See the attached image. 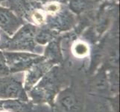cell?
<instances>
[{"label": "cell", "instance_id": "cell-1", "mask_svg": "<svg viewBox=\"0 0 120 112\" xmlns=\"http://www.w3.org/2000/svg\"><path fill=\"white\" fill-rule=\"evenodd\" d=\"M37 28L32 24H25L11 37L8 51H19L35 53L37 43L35 35Z\"/></svg>", "mask_w": 120, "mask_h": 112}, {"label": "cell", "instance_id": "cell-2", "mask_svg": "<svg viewBox=\"0 0 120 112\" xmlns=\"http://www.w3.org/2000/svg\"><path fill=\"white\" fill-rule=\"evenodd\" d=\"M4 55L10 73L28 71L34 64L45 59L38 54L26 52L5 51Z\"/></svg>", "mask_w": 120, "mask_h": 112}, {"label": "cell", "instance_id": "cell-3", "mask_svg": "<svg viewBox=\"0 0 120 112\" xmlns=\"http://www.w3.org/2000/svg\"><path fill=\"white\" fill-rule=\"evenodd\" d=\"M59 87L58 75L56 67H52L34 87L31 92L32 97L39 100L52 101Z\"/></svg>", "mask_w": 120, "mask_h": 112}, {"label": "cell", "instance_id": "cell-4", "mask_svg": "<svg viewBox=\"0 0 120 112\" xmlns=\"http://www.w3.org/2000/svg\"><path fill=\"white\" fill-rule=\"evenodd\" d=\"M0 99L2 100H19L28 101V97L24 89L22 82L14 77H0Z\"/></svg>", "mask_w": 120, "mask_h": 112}, {"label": "cell", "instance_id": "cell-5", "mask_svg": "<svg viewBox=\"0 0 120 112\" xmlns=\"http://www.w3.org/2000/svg\"><path fill=\"white\" fill-rule=\"evenodd\" d=\"M75 24V16L67 8L62 7L57 13L46 15L45 17V25L47 28L56 33L71 29Z\"/></svg>", "mask_w": 120, "mask_h": 112}, {"label": "cell", "instance_id": "cell-6", "mask_svg": "<svg viewBox=\"0 0 120 112\" xmlns=\"http://www.w3.org/2000/svg\"><path fill=\"white\" fill-rule=\"evenodd\" d=\"M23 25L21 16H17L11 9L0 5V30L12 37Z\"/></svg>", "mask_w": 120, "mask_h": 112}, {"label": "cell", "instance_id": "cell-7", "mask_svg": "<svg viewBox=\"0 0 120 112\" xmlns=\"http://www.w3.org/2000/svg\"><path fill=\"white\" fill-rule=\"evenodd\" d=\"M54 66L52 62L45 60V58L34 64L28 70L25 84L23 85L26 90H31L36 85L37 83Z\"/></svg>", "mask_w": 120, "mask_h": 112}, {"label": "cell", "instance_id": "cell-8", "mask_svg": "<svg viewBox=\"0 0 120 112\" xmlns=\"http://www.w3.org/2000/svg\"><path fill=\"white\" fill-rule=\"evenodd\" d=\"M69 10L72 13L80 14L90 10L94 5L93 0H69Z\"/></svg>", "mask_w": 120, "mask_h": 112}, {"label": "cell", "instance_id": "cell-9", "mask_svg": "<svg viewBox=\"0 0 120 112\" xmlns=\"http://www.w3.org/2000/svg\"><path fill=\"white\" fill-rule=\"evenodd\" d=\"M45 60L55 64L59 62L61 59V53L60 50L59 43L55 40H52L49 43L45 51V55L43 56Z\"/></svg>", "mask_w": 120, "mask_h": 112}, {"label": "cell", "instance_id": "cell-10", "mask_svg": "<svg viewBox=\"0 0 120 112\" xmlns=\"http://www.w3.org/2000/svg\"><path fill=\"white\" fill-rule=\"evenodd\" d=\"M60 107L67 112H75L78 108V102L75 95L72 93L66 92L62 94L59 99Z\"/></svg>", "mask_w": 120, "mask_h": 112}, {"label": "cell", "instance_id": "cell-11", "mask_svg": "<svg viewBox=\"0 0 120 112\" xmlns=\"http://www.w3.org/2000/svg\"><path fill=\"white\" fill-rule=\"evenodd\" d=\"M57 33L52 31L48 28L38 29L35 35V42L37 44L45 45L49 43L55 39Z\"/></svg>", "mask_w": 120, "mask_h": 112}, {"label": "cell", "instance_id": "cell-12", "mask_svg": "<svg viewBox=\"0 0 120 112\" xmlns=\"http://www.w3.org/2000/svg\"><path fill=\"white\" fill-rule=\"evenodd\" d=\"M71 52L75 58H85L89 55L90 53L89 45L83 40H77L72 44Z\"/></svg>", "mask_w": 120, "mask_h": 112}, {"label": "cell", "instance_id": "cell-13", "mask_svg": "<svg viewBox=\"0 0 120 112\" xmlns=\"http://www.w3.org/2000/svg\"><path fill=\"white\" fill-rule=\"evenodd\" d=\"M19 100H2L0 102V112H22L25 105Z\"/></svg>", "mask_w": 120, "mask_h": 112}, {"label": "cell", "instance_id": "cell-14", "mask_svg": "<svg viewBox=\"0 0 120 112\" xmlns=\"http://www.w3.org/2000/svg\"><path fill=\"white\" fill-rule=\"evenodd\" d=\"M61 5L53 2H48L43 5V10L47 15H52L57 13L61 9Z\"/></svg>", "mask_w": 120, "mask_h": 112}, {"label": "cell", "instance_id": "cell-15", "mask_svg": "<svg viewBox=\"0 0 120 112\" xmlns=\"http://www.w3.org/2000/svg\"><path fill=\"white\" fill-rule=\"evenodd\" d=\"M45 17L46 16H44L43 14L39 10H34L30 16L32 21L36 25H38V26L45 25Z\"/></svg>", "mask_w": 120, "mask_h": 112}, {"label": "cell", "instance_id": "cell-16", "mask_svg": "<svg viewBox=\"0 0 120 112\" xmlns=\"http://www.w3.org/2000/svg\"><path fill=\"white\" fill-rule=\"evenodd\" d=\"M9 73L10 72H9V70H8V65L6 63L4 52L0 50V76H8Z\"/></svg>", "mask_w": 120, "mask_h": 112}, {"label": "cell", "instance_id": "cell-17", "mask_svg": "<svg viewBox=\"0 0 120 112\" xmlns=\"http://www.w3.org/2000/svg\"><path fill=\"white\" fill-rule=\"evenodd\" d=\"M11 37L8 36L5 32L0 30V50L1 49H7L9 45Z\"/></svg>", "mask_w": 120, "mask_h": 112}, {"label": "cell", "instance_id": "cell-18", "mask_svg": "<svg viewBox=\"0 0 120 112\" xmlns=\"http://www.w3.org/2000/svg\"><path fill=\"white\" fill-rule=\"evenodd\" d=\"M28 1L32 4H39V5L43 4V5H44L45 3L49 2V0H28Z\"/></svg>", "mask_w": 120, "mask_h": 112}, {"label": "cell", "instance_id": "cell-19", "mask_svg": "<svg viewBox=\"0 0 120 112\" xmlns=\"http://www.w3.org/2000/svg\"><path fill=\"white\" fill-rule=\"evenodd\" d=\"M49 2H53L58 4H66L69 2V0H49Z\"/></svg>", "mask_w": 120, "mask_h": 112}]
</instances>
